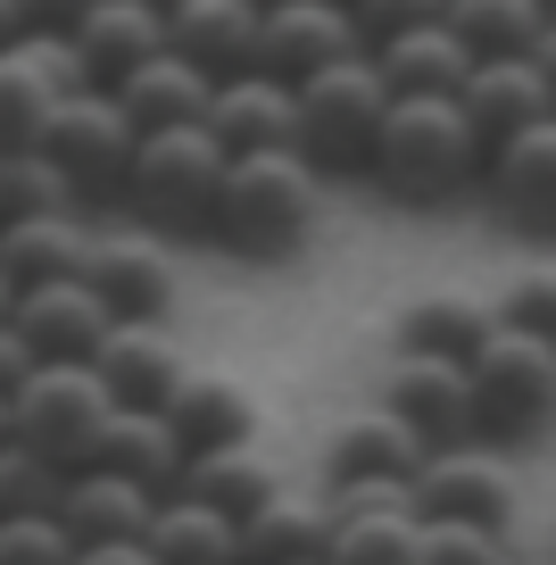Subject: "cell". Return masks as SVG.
Returning <instances> with one entry per match:
<instances>
[{"mask_svg":"<svg viewBox=\"0 0 556 565\" xmlns=\"http://www.w3.org/2000/svg\"><path fill=\"white\" fill-rule=\"evenodd\" d=\"M365 175L383 183L391 200H407V209H440V200H457L482 175V141L466 134L457 100H391Z\"/></svg>","mask_w":556,"mask_h":565,"instance_id":"cell-1","label":"cell"},{"mask_svg":"<svg viewBox=\"0 0 556 565\" xmlns=\"http://www.w3.org/2000/svg\"><path fill=\"white\" fill-rule=\"evenodd\" d=\"M75 209L67 175H58L42 150H0V225H18V216H58Z\"/></svg>","mask_w":556,"mask_h":565,"instance_id":"cell-32","label":"cell"},{"mask_svg":"<svg viewBox=\"0 0 556 565\" xmlns=\"http://www.w3.org/2000/svg\"><path fill=\"white\" fill-rule=\"evenodd\" d=\"M18 34H34V9H25V0H0V51H9Z\"/></svg>","mask_w":556,"mask_h":565,"instance_id":"cell-40","label":"cell"},{"mask_svg":"<svg viewBox=\"0 0 556 565\" xmlns=\"http://www.w3.org/2000/svg\"><path fill=\"white\" fill-rule=\"evenodd\" d=\"M466 391H473V433L515 441V433H532V424L556 416V350L499 324V333L466 358Z\"/></svg>","mask_w":556,"mask_h":565,"instance_id":"cell-6","label":"cell"},{"mask_svg":"<svg viewBox=\"0 0 556 565\" xmlns=\"http://www.w3.org/2000/svg\"><path fill=\"white\" fill-rule=\"evenodd\" d=\"M174 491L183 499H200V508H216V515H258L266 499L282 491V466H275V449L266 441H233V449H200V458H183V475H174Z\"/></svg>","mask_w":556,"mask_h":565,"instance_id":"cell-22","label":"cell"},{"mask_svg":"<svg viewBox=\"0 0 556 565\" xmlns=\"http://www.w3.org/2000/svg\"><path fill=\"white\" fill-rule=\"evenodd\" d=\"M316 557H332L324 499L275 491L258 515H242V565H316Z\"/></svg>","mask_w":556,"mask_h":565,"instance_id":"cell-30","label":"cell"},{"mask_svg":"<svg viewBox=\"0 0 556 565\" xmlns=\"http://www.w3.org/2000/svg\"><path fill=\"white\" fill-rule=\"evenodd\" d=\"M407 515L416 524H482L499 532L506 515H515V475H506L490 449H432V458L416 466V482H407Z\"/></svg>","mask_w":556,"mask_h":565,"instance_id":"cell-9","label":"cell"},{"mask_svg":"<svg viewBox=\"0 0 556 565\" xmlns=\"http://www.w3.org/2000/svg\"><path fill=\"white\" fill-rule=\"evenodd\" d=\"M133 125H125V108L108 100V92H67V100L51 108V125H42V159L67 175V192H75V209L84 200H108V192H125V175H133Z\"/></svg>","mask_w":556,"mask_h":565,"instance_id":"cell-7","label":"cell"},{"mask_svg":"<svg viewBox=\"0 0 556 565\" xmlns=\"http://www.w3.org/2000/svg\"><path fill=\"white\" fill-rule=\"evenodd\" d=\"M324 565H424L416 557V515H349L332 524V557Z\"/></svg>","mask_w":556,"mask_h":565,"instance_id":"cell-33","label":"cell"},{"mask_svg":"<svg viewBox=\"0 0 556 565\" xmlns=\"http://www.w3.org/2000/svg\"><path fill=\"white\" fill-rule=\"evenodd\" d=\"M424 458H432V449H424L391 407H365V416H349L341 433H332L324 466H332V482H399V491H407Z\"/></svg>","mask_w":556,"mask_h":565,"instance_id":"cell-27","label":"cell"},{"mask_svg":"<svg viewBox=\"0 0 556 565\" xmlns=\"http://www.w3.org/2000/svg\"><path fill=\"white\" fill-rule=\"evenodd\" d=\"M209 75L200 67H183L174 51H158V58H141L125 84H108V100L125 108V125L133 134H174V125H200L209 117Z\"/></svg>","mask_w":556,"mask_h":565,"instance_id":"cell-24","label":"cell"},{"mask_svg":"<svg viewBox=\"0 0 556 565\" xmlns=\"http://www.w3.org/2000/svg\"><path fill=\"white\" fill-rule=\"evenodd\" d=\"M200 134L225 150V159H258V150H291L299 141V108H291V84H275V75H225V84L209 92V117H200Z\"/></svg>","mask_w":556,"mask_h":565,"instance_id":"cell-13","label":"cell"},{"mask_svg":"<svg viewBox=\"0 0 556 565\" xmlns=\"http://www.w3.org/2000/svg\"><path fill=\"white\" fill-rule=\"evenodd\" d=\"M316 565H324V557H316Z\"/></svg>","mask_w":556,"mask_h":565,"instance_id":"cell-44","label":"cell"},{"mask_svg":"<svg viewBox=\"0 0 556 565\" xmlns=\"http://www.w3.org/2000/svg\"><path fill=\"white\" fill-rule=\"evenodd\" d=\"M167 433L183 458H200V449H233V441H258V399H249L233 374H192L183 366V383L167 391Z\"/></svg>","mask_w":556,"mask_h":565,"instance_id":"cell-20","label":"cell"},{"mask_svg":"<svg viewBox=\"0 0 556 565\" xmlns=\"http://www.w3.org/2000/svg\"><path fill=\"white\" fill-rule=\"evenodd\" d=\"M0 449H9V399H0Z\"/></svg>","mask_w":556,"mask_h":565,"instance_id":"cell-43","label":"cell"},{"mask_svg":"<svg viewBox=\"0 0 556 565\" xmlns=\"http://www.w3.org/2000/svg\"><path fill=\"white\" fill-rule=\"evenodd\" d=\"M440 25L482 67V58H532L548 42L556 9H539V0H440Z\"/></svg>","mask_w":556,"mask_h":565,"instance_id":"cell-26","label":"cell"},{"mask_svg":"<svg viewBox=\"0 0 556 565\" xmlns=\"http://www.w3.org/2000/svg\"><path fill=\"white\" fill-rule=\"evenodd\" d=\"M316 192H324V175H316L299 150L225 159V183H216L209 233H225V242L249 249V258H275V249H291L299 233L316 225Z\"/></svg>","mask_w":556,"mask_h":565,"instance_id":"cell-2","label":"cell"},{"mask_svg":"<svg viewBox=\"0 0 556 565\" xmlns=\"http://www.w3.org/2000/svg\"><path fill=\"white\" fill-rule=\"evenodd\" d=\"M383 399L424 449H466L473 441V391H466L457 358H391Z\"/></svg>","mask_w":556,"mask_h":565,"instance_id":"cell-12","label":"cell"},{"mask_svg":"<svg viewBox=\"0 0 556 565\" xmlns=\"http://www.w3.org/2000/svg\"><path fill=\"white\" fill-rule=\"evenodd\" d=\"M67 565H158L150 541H100V548H75Z\"/></svg>","mask_w":556,"mask_h":565,"instance_id":"cell-38","label":"cell"},{"mask_svg":"<svg viewBox=\"0 0 556 565\" xmlns=\"http://www.w3.org/2000/svg\"><path fill=\"white\" fill-rule=\"evenodd\" d=\"M25 374H34V350H25V341L9 333V324H0V399H9V391H18Z\"/></svg>","mask_w":556,"mask_h":565,"instance_id":"cell-39","label":"cell"},{"mask_svg":"<svg viewBox=\"0 0 556 565\" xmlns=\"http://www.w3.org/2000/svg\"><path fill=\"white\" fill-rule=\"evenodd\" d=\"M58 491H67V475L58 466H42L34 449H0V515H51Z\"/></svg>","mask_w":556,"mask_h":565,"instance_id":"cell-34","label":"cell"},{"mask_svg":"<svg viewBox=\"0 0 556 565\" xmlns=\"http://www.w3.org/2000/svg\"><path fill=\"white\" fill-rule=\"evenodd\" d=\"M365 58H374V75H383L391 100H457V92H466V75H473V58L449 42V25H440V18L391 34L383 51H365Z\"/></svg>","mask_w":556,"mask_h":565,"instance_id":"cell-23","label":"cell"},{"mask_svg":"<svg viewBox=\"0 0 556 565\" xmlns=\"http://www.w3.org/2000/svg\"><path fill=\"white\" fill-rule=\"evenodd\" d=\"M84 466L133 482V491H150V499H167L174 475H183V449H174V433H167L158 407H108L100 433H92V449H84ZM84 466H75V475H84Z\"/></svg>","mask_w":556,"mask_h":565,"instance_id":"cell-17","label":"cell"},{"mask_svg":"<svg viewBox=\"0 0 556 565\" xmlns=\"http://www.w3.org/2000/svg\"><path fill=\"white\" fill-rule=\"evenodd\" d=\"M141 541H150L158 565H242V524L200 508V499H183V491H167L150 508V532H141Z\"/></svg>","mask_w":556,"mask_h":565,"instance_id":"cell-31","label":"cell"},{"mask_svg":"<svg viewBox=\"0 0 556 565\" xmlns=\"http://www.w3.org/2000/svg\"><path fill=\"white\" fill-rule=\"evenodd\" d=\"M216 183H225V150H216L200 125H174V134H141L133 141V209L150 225H174V233H200L216 216Z\"/></svg>","mask_w":556,"mask_h":565,"instance_id":"cell-5","label":"cell"},{"mask_svg":"<svg viewBox=\"0 0 556 565\" xmlns=\"http://www.w3.org/2000/svg\"><path fill=\"white\" fill-rule=\"evenodd\" d=\"M150 508L158 499L150 491H133V482H117V475H67V491H58V532H67L75 548H100V541H141L150 532Z\"/></svg>","mask_w":556,"mask_h":565,"instance_id":"cell-28","label":"cell"},{"mask_svg":"<svg viewBox=\"0 0 556 565\" xmlns=\"http://www.w3.org/2000/svg\"><path fill=\"white\" fill-rule=\"evenodd\" d=\"M548 565H556V557H548Z\"/></svg>","mask_w":556,"mask_h":565,"instance_id":"cell-45","label":"cell"},{"mask_svg":"<svg viewBox=\"0 0 556 565\" xmlns=\"http://www.w3.org/2000/svg\"><path fill=\"white\" fill-rule=\"evenodd\" d=\"M416 557L424 565H515L506 541L482 524H416Z\"/></svg>","mask_w":556,"mask_h":565,"instance_id":"cell-36","label":"cell"},{"mask_svg":"<svg viewBox=\"0 0 556 565\" xmlns=\"http://www.w3.org/2000/svg\"><path fill=\"white\" fill-rule=\"evenodd\" d=\"M357 51V25L332 0H282V9H258V58L249 67L275 75V84H308L316 67Z\"/></svg>","mask_w":556,"mask_h":565,"instance_id":"cell-10","label":"cell"},{"mask_svg":"<svg viewBox=\"0 0 556 565\" xmlns=\"http://www.w3.org/2000/svg\"><path fill=\"white\" fill-rule=\"evenodd\" d=\"M75 541L58 532V515H0V565H67Z\"/></svg>","mask_w":556,"mask_h":565,"instance_id":"cell-37","label":"cell"},{"mask_svg":"<svg viewBox=\"0 0 556 565\" xmlns=\"http://www.w3.org/2000/svg\"><path fill=\"white\" fill-rule=\"evenodd\" d=\"M9 308H18V282H9V275H0V324H9Z\"/></svg>","mask_w":556,"mask_h":565,"instance_id":"cell-42","label":"cell"},{"mask_svg":"<svg viewBox=\"0 0 556 565\" xmlns=\"http://www.w3.org/2000/svg\"><path fill=\"white\" fill-rule=\"evenodd\" d=\"M92 258V225L75 209L58 216H18V225H0V275L34 291V282H75Z\"/></svg>","mask_w":556,"mask_h":565,"instance_id":"cell-25","label":"cell"},{"mask_svg":"<svg viewBox=\"0 0 556 565\" xmlns=\"http://www.w3.org/2000/svg\"><path fill=\"white\" fill-rule=\"evenodd\" d=\"M457 117H466V134L482 141V159L499 150V141H515V134H532V125H548L539 67H532V58H482V67L466 75V92H457Z\"/></svg>","mask_w":556,"mask_h":565,"instance_id":"cell-19","label":"cell"},{"mask_svg":"<svg viewBox=\"0 0 556 565\" xmlns=\"http://www.w3.org/2000/svg\"><path fill=\"white\" fill-rule=\"evenodd\" d=\"M490 333H499V317L473 291H424V300L399 308V358H457L466 366Z\"/></svg>","mask_w":556,"mask_h":565,"instance_id":"cell-29","label":"cell"},{"mask_svg":"<svg viewBox=\"0 0 556 565\" xmlns=\"http://www.w3.org/2000/svg\"><path fill=\"white\" fill-rule=\"evenodd\" d=\"M67 92H92L84 67H75V51H67V34H51V25L18 34L0 51V150H34L51 108L67 100Z\"/></svg>","mask_w":556,"mask_h":565,"instance_id":"cell-8","label":"cell"},{"mask_svg":"<svg viewBox=\"0 0 556 565\" xmlns=\"http://www.w3.org/2000/svg\"><path fill=\"white\" fill-rule=\"evenodd\" d=\"M108 308L84 291V275L75 282H34V291H18V308H9V333L34 350V366H51V358H92V341L108 333Z\"/></svg>","mask_w":556,"mask_h":565,"instance_id":"cell-21","label":"cell"},{"mask_svg":"<svg viewBox=\"0 0 556 565\" xmlns=\"http://www.w3.org/2000/svg\"><path fill=\"white\" fill-rule=\"evenodd\" d=\"M291 108H299V141H291L299 159H308L316 175H357V167L374 159L391 92H383V75H374V58L349 51V58H332V67H316L308 84H291Z\"/></svg>","mask_w":556,"mask_h":565,"instance_id":"cell-3","label":"cell"},{"mask_svg":"<svg viewBox=\"0 0 556 565\" xmlns=\"http://www.w3.org/2000/svg\"><path fill=\"white\" fill-rule=\"evenodd\" d=\"M158 18H167V51L209 84L249 75V58H258V0H174Z\"/></svg>","mask_w":556,"mask_h":565,"instance_id":"cell-15","label":"cell"},{"mask_svg":"<svg viewBox=\"0 0 556 565\" xmlns=\"http://www.w3.org/2000/svg\"><path fill=\"white\" fill-rule=\"evenodd\" d=\"M67 51H75V67H84V84L108 92V84H125L141 58L167 51V18H158L150 0H92L84 18L67 25Z\"/></svg>","mask_w":556,"mask_h":565,"instance_id":"cell-14","label":"cell"},{"mask_svg":"<svg viewBox=\"0 0 556 565\" xmlns=\"http://www.w3.org/2000/svg\"><path fill=\"white\" fill-rule=\"evenodd\" d=\"M84 291L117 324H158V317H167V300H174V266H167V249L141 242V233H92Z\"/></svg>","mask_w":556,"mask_h":565,"instance_id":"cell-11","label":"cell"},{"mask_svg":"<svg viewBox=\"0 0 556 565\" xmlns=\"http://www.w3.org/2000/svg\"><path fill=\"white\" fill-rule=\"evenodd\" d=\"M532 67H539V92H548V117H556V25H548V42L532 51Z\"/></svg>","mask_w":556,"mask_h":565,"instance_id":"cell-41","label":"cell"},{"mask_svg":"<svg viewBox=\"0 0 556 565\" xmlns=\"http://www.w3.org/2000/svg\"><path fill=\"white\" fill-rule=\"evenodd\" d=\"M100 416H108V391L92 383L84 358H51V366H34L18 391H9V441L34 449V458L58 466V475H75V466H84Z\"/></svg>","mask_w":556,"mask_h":565,"instance_id":"cell-4","label":"cell"},{"mask_svg":"<svg viewBox=\"0 0 556 565\" xmlns=\"http://www.w3.org/2000/svg\"><path fill=\"white\" fill-rule=\"evenodd\" d=\"M482 183H490V209L523 233H556V117L532 125V134L499 141L482 159Z\"/></svg>","mask_w":556,"mask_h":565,"instance_id":"cell-18","label":"cell"},{"mask_svg":"<svg viewBox=\"0 0 556 565\" xmlns=\"http://www.w3.org/2000/svg\"><path fill=\"white\" fill-rule=\"evenodd\" d=\"M490 317L506 324V333H532L556 350V266H532V275L506 282V300H490Z\"/></svg>","mask_w":556,"mask_h":565,"instance_id":"cell-35","label":"cell"},{"mask_svg":"<svg viewBox=\"0 0 556 565\" xmlns=\"http://www.w3.org/2000/svg\"><path fill=\"white\" fill-rule=\"evenodd\" d=\"M92 383L108 391V407H167V391L183 383V350L158 324H108L92 341Z\"/></svg>","mask_w":556,"mask_h":565,"instance_id":"cell-16","label":"cell"}]
</instances>
